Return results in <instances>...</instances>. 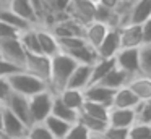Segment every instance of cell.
<instances>
[{
    "label": "cell",
    "mask_w": 151,
    "mask_h": 139,
    "mask_svg": "<svg viewBox=\"0 0 151 139\" xmlns=\"http://www.w3.org/2000/svg\"><path fill=\"white\" fill-rule=\"evenodd\" d=\"M76 61L73 60L70 55H67L65 52H59L57 55H54L50 58V79H49V87L54 94H59L60 91H63L67 87L68 78L72 74V71L75 70Z\"/></svg>",
    "instance_id": "1"
},
{
    "label": "cell",
    "mask_w": 151,
    "mask_h": 139,
    "mask_svg": "<svg viewBox=\"0 0 151 139\" xmlns=\"http://www.w3.org/2000/svg\"><path fill=\"white\" fill-rule=\"evenodd\" d=\"M5 79H7L12 92H17V94H20V96L28 97V99H29L31 96H34V94L41 92V91L50 89L46 81H42L41 78L28 73L26 70L15 71V73L5 76Z\"/></svg>",
    "instance_id": "2"
},
{
    "label": "cell",
    "mask_w": 151,
    "mask_h": 139,
    "mask_svg": "<svg viewBox=\"0 0 151 139\" xmlns=\"http://www.w3.org/2000/svg\"><path fill=\"white\" fill-rule=\"evenodd\" d=\"M54 97L55 94L50 89L41 91V92L31 96L29 99V113H31V120L34 123H42L47 116L52 112V103H54Z\"/></svg>",
    "instance_id": "3"
},
{
    "label": "cell",
    "mask_w": 151,
    "mask_h": 139,
    "mask_svg": "<svg viewBox=\"0 0 151 139\" xmlns=\"http://www.w3.org/2000/svg\"><path fill=\"white\" fill-rule=\"evenodd\" d=\"M127 3V10L120 18V26L141 24L151 16V0H132Z\"/></svg>",
    "instance_id": "4"
},
{
    "label": "cell",
    "mask_w": 151,
    "mask_h": 139,
    "mask_svg": "<svg viewBox=\"0 0 151 139\" xmlns=\"http://www.w3.org/2000/svg\"><path fill=\"white\" fill-rule=\"evenodd\" d=\"M4 107L12 112L17 118H20L21 121L24 123L26 126H31L33 125V120H31V113H29V100L28 97L24 96H20L17 92H12L5 97L4 100Z\"/></svg>",
    "instance_id": "5"
},
{
    "label": "cell",
    "mask_w": 151,
    "mask_h": 139,
    "mask_svg": "<svg viewBox=\"0 0 151 139\" xmlns=\"http://www.w3.org/2000/svg\"><path fill=\"white\" fill-rule=\"evenodd\" d=\"M0 57L10 63L17 65L20 68H24V60H26V50L23 48L20 39H2L0 41Z\"/></svg>",
    "instance_id": "6"
},
{
    "label": "cell",
    "mask_w": 151,
    "mask_h": 139,
    "mask_svg": "<svg viewBox=\"0 0 151 139\" xmlns=\"http://www.w3.org/2000/svg\"><path fill=\"white\" fill-rule=\"evenodd\" d=\"M28 73L41 78L49 84L50 79V58L42 53H31L26 52V60H24V68Z\"/></svg>",
    "instance_id": "7"
},
{
    "label": "cell",
    "mask_w": 151,
    "mask_h": 139,
    "mask_svg": "<svg viewBox=\"0 0 151 139\" xmlns=\"http://www.w3.org/2000/svg\"><path fill=\"white\" fill-rule=\"evenodd\" d=\"M115 66L124 70L128 76L140 74V47L120 48L114 57Z\"/></svg>",
    "instance_id": "8"
},
{
    "label": "cell",
    "mask_w": 151,
    "mask_h": 139,
    "mask_svg": "<svg viewBox=\"0 0 151 139\" xmlns=\"http://www.w3.org/2000/svg\"><path fill=\"white\" fill-rule=\"evenodd\" d=\"M94 8H96V3L89 2V0H70L65 13L72 19H75L76 23L86 26L88 23L93 21Z\"/></svg>",
    "instance_id": "9"
},
{
    "label": "cell",
    "mask_w": 151,
    "mask_h": 139,
    "mask_svg": "<svg viewBox=\"0 0 151 139\" xmlns=\"http://www.w3.org/2000/svg\"><path fill=\"white\" fill-rule=\"evenodd\" d=\"M28 128L20 118L13 115L12 112H8L5 108L4 112V120H2V134L5 136V139H20V138H26Z\"/></svg>",
    "instance_id": "10"
},
{
    "label": "cell",
    "mask_w": 151,
    "mask_h": 139,
    "mask_svg": "<svg viewBox=\"0 0 151 139\" xmlns=\"http://www.w3.org/2000/svg\"><path fill=\"white\" fill-rule=\"evenodd\" d=\"M119 37L122 48H135L143 45L141 24H122L119 26Z\"/></svg>",
    "instance_id": "11"
},
{
    "label": "cell",
    "mask_w": 151,
    "mask_h": 139,
    "mask_svg": "<svg viewBox=\"0 0 151 139\" xmlns=\"http://www.w3.org/2000/svg\"><path fill=\"white\" fill-rule=\"evenodd\" d=\"M120 37H119V28H109L107 34L104 36L102 42L98 45L96 53L99 58H114L120 50Z\"/></svg>",
    "instance_id": "12"
},
{
    "label": "cell",
    "mask_w": 151,
    "mask_h": 139,
    "mask_svg": "<svg viewBox=\"0 0 151 139\" xmlns=\"http://www.w3.org/2000/svg\"><path fill=\"white\" fill-rule=\"evenodd\" d=\"M137 121V110L135 108H115L111 107L107 115V125L115 128H130Z\"/></svg>",
    "instance_id": "13"
},
{
    "label": "cell",
    "mask_w": 151,
    "mask_h": 139,
    "mask_svg": "<svg viewBox=\"0 0 151 139\" xmlns=\"http://www.w3.org/2000/svg\"><path fill=\"white\" fill-rule=\"evenodd\" d=\"M36 31H37V41H39L41 53L49 58H52L54 55L59 53L60 52L59 42H57V37L52 34V31L49 28H44V26H36Z\"/></svg>",
    "instance_id": "14"
},
{
    "label": "cell",
    "mask_w": 151,
    "mask_h": 139,
    "mask_svg": "<svg viewBox=\"0 0 151 139\" xmlns=\"http://www.w3.org/2000/svg\"><path fill=\"white\" fill-rule=\"evenodd\" d=\"M114 89H109V87H104L101 84H89L88 87L83 89V94H85L86 100H91V102L96 103H102V105L109 107L111 108L112 105V97H114Z\"/></svg>",
    "instance_id": "15"
},
{
    "label": "cell",
    "mask_w": 151,
    "mask_h": 139,
    "mask_svg": "<svg viewBox=\"0 0 151 139\" xmlns=\"http://www.w3.org/2000/svg\"><path fill=\"white\" fill-rule=\"evenodd\" d=\"M127 86L132 89V92L138 97L140 102L151 99V78L143 76V74H135L128 79Z\"/></svg>",
    "instance_id": "16"
},
{
    "label": "cell",
    "mask_w": 151,
    "mask_h": 139,
    "mask_svg": "<svg viewBox=\"0 0 151 139\" xmlns=\"http://www.w3.org/2000/svg\"><path fill=\"white\" fill-rule=\"evenodd\" d=\"M109 26L102 24L98 21H91L85 26V32H83V39L86 41V44L91 45L93 48H98V45L102 42L104 36L107 34Z\"/></svg>",
    "instance_id": "17"
},
{
    "label": "cell",
    "mask_w": 151,
    "mask_h": 139,
    "mask_svg": "<svg viewBox=\"0 0 151 139\" xmlns=\"http://www.w3.org/2000/svg\"><path fill=\"white\" fill-rule=\"evenodd\" d=\"M89 78H91V65H76L68 78L67 87L70 89H85L89 86Z\"/></svg>",
    "instance_id": "18"
},
{
    "label": "cell",
    "mask_w": 151,
    "mask_h": 139,
    "mask_svg": "<svg viewBox=\"0 0 151 139\" xmlns=\"http://www.w3.org/2000/svg\"><path fill=\"white\" fill-rule=\"evenodd\" d=\"M138 105H140V100L132 92V89L128 86L115 89L111 107H115V108H137Z\"/></svg>",
    "instance_id": "19"
},
{
    "label": "cell",
    "mask_w": 151,
    "mask_h": 139,
    "mask_svg": "<svg viewBox=\"0 0 151 139\" xmlns=\"http://www.w3.org/2000/svg\"><path fill=\"white\" fill-rule=\"evenodd\" d=\"M8 8L12 10L13 13H17L20 18H23L24 21H28L29 24L33 26H39L36 18V13H34L33 6H31L29 0H7Z\"/></svg>",
    "instance_id": "20"
},
{
    "label": "cell",
    "mask_w": 151,
    "mask_h": 139,
    "mask_svg": "<svg viewBox=\"0 0 151 139\" xmlns=\"http://www.w3.org/2000/svg\"><path fill=\"white\" fill-rule=\"evenodd\" d=\"M0 21H4L5 24L15 28L18 32H21V31H24V29H28V28L33 26L28 21H24L23 18H20L17 13L12 11V10L8 8V5H7V0H0Z\"/></svg>",
    "instance_id": "21"
},
{
    "label": "cell",
    "mask_w": 151,
    "mask_h": 139,
    "mask_svg": "<svg viewBox=\"0 0 151 139\" xmlns=\"http://www.w3.org/2000/svg\"><path fill=\"white\" fill-rule=\"evenodd\" d=\"M130 78L132 76H128L124 70L114 66L98 84H101V86H104V87H109V89H114L115 91V89H120V87L127 86V83H128Z\"/></svg>",
    "instance_id": "22"
},
{
    "label": "cell",
    "mask_w": 151,
    "mask_h": 139,
    "mask_svg": "<svg viewBox=\"0 0 151 139\" xmlns=\"http://www.w3.org/2000/svg\"><path fill=\"white\" fill-rule=\"evenodd\" d=\"M57 96H59V99L62 100L67 107L76 110V112L81 110L83 103H85V100H86L81 89H70V87H65V89L60 91Z\"/></svg>",
    "instance_id": "23"
},
{
    "label": "cell",
    "mask_w": 151,
    "mask_h": 139,
    "mask_svg": "<svg viewBox=\"0 0 151 139\" xmlns=\"http://www.w3.org/2000/svg\"><path fill=\"white\" fill-rule=\"evenodd\" d=\"M50 115H54V116H57V118H60V120H63V121H67V123H70V125H73V123L78 121L80 112H76V110H73V108H70V107H67L65 103H63L62 100L59 99V96L55 94Z\"/></svg>",
    "instance_id": "24"
},
{
    "label": "cell",
    "mask_w": 151,
    "mask_h": 139,
    "mask_svg": "<svg viewBox=\"0 0 151 139\" xmlns=\"http://www.w3.org/2000/svg\"><path fill=\"white\" fill-rule=\"evenodd\" d=\"M65 53L70 55V57L80 65H93L99 58L98 53H96V48H93L91 45H88V44L81 45V47H76V48H73V50H68V52H65Z\"/></svg>",
    "instance_id": "25"
},
{
    "label": "cell",
    "mask_w": 151,
    "mask_h": 139,
    "mask_svg": "<svg viewBox=\"0 0 151 139\" xmlns=\"http://www.w3.org/2000/svg\"><path fill=\"white\" fill-rule=\"evenodd\" d=\"M114 66H115L114 58H98V60L91 65V78H89V84H98Z\"/></svg>",
    "instance_id": "26"
},
{
    "label": "cell",
    "mask_w": 151,
    "mask_h": 139,
    "mask_svg": "<svg viewBox=\"0 0 151 139\" xmlns=\"http://www.w3.org/2000/svg\"><path fill=\"white\" fill-rule=\"evenodd\" d=\"M93 21L102 23V24L109 26V28H119V24H120V18H119V15H117L115 10L106 8V6L98 5V3H96V8H94Z\"/></svg>",
    "instance_id": "27"
},
{
    "label": "cell",
    "mask_w": 151,
    "mask_h": 139,
    "mask_svg": "<svg viewBox=\"0 0 151 139\" xmlns=\"http://www.w3.org/2000/svg\"><path fill=\"white\" fill-rule=\"evenodd\" d=\"M18 39H20L21 45H23V48H24L26 52H31V53H41L36 26H31V28L21 31L20 36H18Z\"/></svg>",
    "instance_id": "28"
},
{
    "label": "cell",
    "mask_w": 151,
    "mask_h": 139,
    "mask_svg": "<svg viewBox=\"0 0 151 139\" xmlns=\"http://www.w3.org/2000/svg\"><path fill=\"white\" fill-rule=\"evenodd\" d=\"M42 123H44V126L49 129L50 134H52L55 139H63V136L68 133L70 126H72L70 123L63 121V120L57 118V116H54V115H49Z\"/></svg>",
    "instance_id": "29"
},
{
    "label": "cell",
    "mask_w": 151,
    "mask_h": 139,
    "mask_svg": "<svg viewBox=\"0 0 151 139\" xmlns=\"http://www.w3.org/2000/svg\"><path fill=\"white\" fill-rule=\"evenodd\" d=\"M78 123H81V125L89 131V134H93V136H101L102 133H104V129L109 126L107 121H104V120L93 118V116L85 115V113H80L78 115Z\"/></svg>",
    "instance_id": "30"
},
{
    "label": "cell",
    "mask_w": 151,
    "mask_h": 139,
    "mask_svg": "<svg viewBox=\"0 0 151 139\" xmlns=\"http://www.w3.org/2000/svg\"><path fill=\"white\" fill-rule=\"evenodd\" d=\"M80 113H85V115H89L93 118H98V120H104L107 121V115H109V107L102 105V103H96L91 102V100H85Z\"/></svg>",
    "instance_id": "31"
},
{
    "label": "cell",
    "mask_w": 151,
    "mask_h": 139,
    "mask_svg": "<svg viewBox=\"0 0 151 139\" xmlns=\"http://www.w3.org/2000/svg\"><path fill=\"white\" fill-rule=\"evenodd\" d=\"M128 139H151V125L143 121H135L128 128Z\"/></svg>",
    "instance_id": "32"
},
{
    "label": "cell",
    "mask_w": 151,
    "mask_h": 139,
    "mask_svg": "<svg viewBox=\"0 0 151 139\" xmlns=\"http://www.w3.org/2000/svg\"><path fill=\"white\" fill-rule=\"evenodd\" d=\"M140 74L151 78V44L140 47Z\"/></svg>",
    "instance_id": "33"
},
{
    "label": "cell",
    "mask_w": 151,
    "mask_h": 139,
    "mask_svg": "<svg viewBox=\"0 0 151 139\" xmlns=\"http://www.w3.org/2000/svg\"><path fill=\"white\" fill-rule=\"evenodd\" d=\"M26 138L28 139H55L50 131L44 126V123H34L28 128L26 133Z\"/></svg>",
    "instance_id": "34"
},
{
    "label": "cell",
    "mask_w": 151,
    "mask_h": 139,
    "mask_svg": "<svg viewBox=\"0 0 151 139\" xmlns=\"http://www.w3.org/2000/svg\"><path fill=\"white\" fill-rule=\"evenodd\" d=\"M57 42H59L60 52H68V50H73V48L81 47V45L86 44L85 39L78 37V36H73V37H57Z\"/></svg>",
    "instance_id": "35"
},
{
    "label": "cell",
    "mask_w": 151,
    "mask_h": 139,
    "mask_svg": "<svg viewBox=\"0 0 151 139\" xmlns=\"http://www.w3.org/2000/svg\"><path fill=\"white\" fill-rule=\"evenodd\" d=\"M89 138H91L89 131L81 125V123H78V121L73 123V125L70 126L68 133L63 136V139H89Z\"/></svg>",
    "instance_id": "36"
},
{
    "label": "cell",
    "mask_w": 151,
    "mask_h": 139,
    "mask_svg": "<svg viewBox=\"0 0 151 139\" xmlns=\"http://www.w3.org/2000/svg\"><path fill=\"white\" fill-rule=\"evenodd\" d=\"M102 139H128V128H115L107 126L101 134Z\"/></svg>",
    "instance_id": "37"
},
{
    "label": "cell",
    "mask_w": 151,
    "mask_h": 139,
    "mask_svg": "<svg viewBox=\"0 0 151 139\" xmlns=\"http://www.w3.org/2000/svg\"><path fill=\"white\" fill-rule=\"evenodd\" d=\"M135 110H137V121H143L151 125V99L140 102V105Z\"/></svg>",
    "instance_id": "38"
},
{
    "label": "cell",
    "mask_w": 151,
    "mask_h": 139,
    "mask_svg": "<svg viewBox=\"0 0 151 139\" xmlns=\"http://www.w3.org/2000/svg\"><path fill=\"white\" fill-rule=\"evenodd\" d=\"M20 70H23V68L17 66V65L10 63V61L4 60V58L0 57V78H5V76H8V74L15 73V71H20Z\"/></svg>",
    "instance_id": "39"
},
{
    "label": "cell",
    "mask_w": 151,
    "mask_h": 139,
    "mask_svg": "<svg viewBox=\"0 0 151 139\" xmlns=\"http://www.w3.org/2000/svg\"><path fill=\"white\" fill-rule=\"evenodd\" d=\"M18 36H20V32L15 28L5 24L4 21H0V41L2 39H13V37H18Z\"/></svg>",
    "instance_id": "40"
},
{
    "label": "cell",
    "mask_w": 151,
    "mask_h": 139,
    "mask_svg": "<svg viewBox=\"0 0 151 139\" xmlns=\"http://www.w3.org/2000/svg\"><path fill=\"white\" fill-rule=\"evenodd\" d=\"M141 34H143V45L151 44V16L145 23H141Z\"/></svg>",
    "instance_id": "41"
},
{
    "label": "cell",
    "mask_w": 151,
    "mask_h": 139,
    "mask_svg": "<svg viewBox=\"0 0 151 139\" xmlns=\"http://www.w3.org/2000/svg\"><path fill=\"white\" fill-rule=\"evenodd\" d=\"M68 3H70V0H52L50 8H52L54 13H65Z\"/></svg>",
    "instance_id": "42"
},
{
    "label": "cell",
    "mask_w": 151,
    "mask_h": 139,
    "mask_svg": "<svg viewBox=\"0 0 151 139\" xmlns=\"http://www.w3.org/2000/svg\"><path fill=\"white\" fill-rule=\"evenodd\" d=\"M10 94V86H8L5 78H0V102H4L5 97Z\"/></svg>",
    "instance_id": "43"
},
{
    "label": "cell",
    "mask_w": 151,
    "mask_h": 139,
    "mask_svg": "<svg viewBox=\"0 0 151 139\" xmlns=\"http://www.w3.org/2000/svg\"><path fill=\"white\" fill-rule=\"evenodd\" d=\"M120 2H122V0H98V5H102V6H106V8L115 10Z\"/></svg>",
    "instance_id": "44"
},
{
    "label": "cell",
    "mask_w": 151,
    "mask_h": 139,
    "mask_svg": "<svg viewBox=\"0 0 151 139\" xmlns=\"http://www.w3.org/2000/svg\"><path fill=\"white\" fill-rule=\"evenodd\" d=\"M4 112H5L4 102H0V129H2V120H4Z\"/></svg>",
    "instance_id": "45"
},
{
    "label": "cell",
    "mask_w": 151,
    "mask_h": 139,
    "mask_svg": "<svg viewBox=\"0 0 151 139\" xmlns=\"http://www.w3.org/2000/svg\"><path fill=\"white\" fill-rule=\"evenodd\" d=\"M89 139H102V138H101V136H93L91 134V138H89Z\"/></svg>",
    "instance_id": "46"
},
{
    "label": "cell",
    "mask_w": 151,
    "mask_h": 139,
    "mask_svg": "<svg viewBox=\"0 0 151 139\" xmlns=\"http://www.w3.org/2000/svg\"><path fill=\"white\" fill-rule=\"evenodd\" d=\"M0 139H5V136L2 134V131H0Z\"/></svg>",
    "instance_id": "47"
},
{
    "label": "cell",
    "mask_w": 151,
    "mask_h": 139,
    "mask_svg": "<svg viewBox=\"0 0 151 139\" xmlns=\"http://www.w3.org/2000/svg\"><path fill=\"white\" fill-rule=\"evenodd\" d=\"M46 2H47V3H49V6H50V3H52V0H46Z\"/></svg>",
    "instance_id": "48"
},
{
    "label": "cell",
    "mask_w": 151,
    "mask_h": 139,
    "mask_svg": "<svg viewBox=\"0 0 151 139\" xmlns=\"http://www.w3.org/2000/svg\"><path fill=\"white\" fill-rule=\"evenodd\" d=\"M89 2H93V3H98V0H89Z\"/></svg>",
    "instance_id": "49"
},
{
    "label": "cell",
    "mask_w": 151,
    "mask_h": 139,
    "mask_svg": "<svg viewBox=\"0 0 151 139\" xmlns=\"http://www.w3.org/2000/svg\"><path fill=\"white\" fill-rule=\"evenodd\" d=\"M20 139H28V138H20Z\"/></svg>",
    "instance_id": "50"
}]
</instances>
